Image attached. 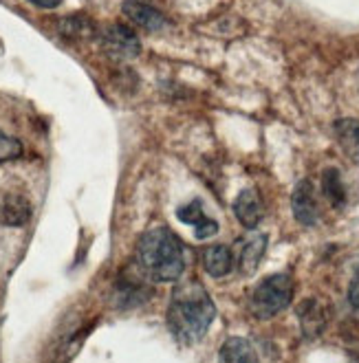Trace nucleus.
<instances>
[{"instance_id":"obj_1","label":"nucleus","mask_w":359,"mask_h":363,"mask_svg":"<svg viewBox=\"0 0 359 363\" xmlns=\"http://www.w3.org/2000/svg\"><path fill=\"white\" fill-rule=\"evenodd\" d=\"M167 328L185 346H192L205 337L216 317V306L207 291L197 280L175 286L167 306Z\"/></svg>"},{"instance_id":"obj_2","label":"nucleus","mask_w":359,"mask_h":363,"mask_svg":"<svg viewBox=\"0 0 359 363\" xmlns=\"http://www.w3.org/2000/svg\"><path fill=\"white\" fill-rule=\"evenodd\" d=\"M137 262L143 275L153 282L167 284L181 280L185 258L177 233L167 227L145 231L137 242Z\"/></svg>"},{"instance_id":"obj_3","label":"nucleus","mask_w":359,"mask_h":363,"mask_svg":"<svg viewBox=\"0 0 359 363\" xmlns=\"http://www.w3.org/2000/svg\"><path fill=\"white\" fill-rule=\"evenodd\" d=\"M293 300V277L289 273L269 275L251 293V313L258 319H271L282 313Z\"/></svg>"},{"instance_id":"obj_4","label":"nucleus","mask_w":359,"mask_h":363,"mask_svg":"<svg viewBox=\"0 0 359 363\" xmlns=\"http://www.w3.org/2000/svg\"><path fill=\"white\" fill-rule=\"evenodd\" d=\"M99 40H101L104 51L117 60H133L141 51L139 38L135 35V31L131 27H126V25L106 27L99 33Z\"/></svg>"},{"instance_id":"obj_5","label":"nucleus","mask_w":359,"mask_h":363,"mask_svg":"<svg viewBox=\"0 0 359 363\" xmlns=\"http://www.w3.org/2000/svg\"><path fill=\"white\" fill-rule=\"evenodd\" d=\"M267 236L265 233H249L243 240H238V251L234 253V262L238 273L253 275L256 269L260 267L263 258H265V251H267Z\"/></svg>"},{"instance_id":"obj_6","label":"nucleus","mask_w":359,"mask_h":363,"mask_svg":"<svg viewBox=\"0 0 359 363\" xmlns=\"http://www.w3.org/2000/svg\"><path fill=\"white\" fill-rule=\"evenodd\" d=\"M291 209H293L295 220L300 225L311 227L318 223V218H320L318 201H315V189L309 179H302L298 185H295L293 194H291Z\"/></svg>"},{"instance_id":"obj_7","label":"nucleus","mask_w":359,"mask_h":363,"mask_svg":"<svg viewBox=\"0 0 359 363\" xmlns=\"http://www.w3.org/2000/svg\"><path fill=\"white\" fill-rule=\"evenodd\" d=\"M121 11L133 25H137L145 31H161L170 25L167 23V18L159 9L141 3V0H126V3L121 5Z\"/></svg>"},{"instance_id":"obj_8","label":"nucleus","mask_w":359,"mask_h":363,"mask_svg":"<svg viewBox=\"0 0 359 363\" xmlns=\"http://www.w3.org/2000/svg\"><path fill=\"white\" fill-rule=\"evenodd\" d=\"M31 218V203L20 191H7L0 199V220L7 227H23Z\"/></svg>"},{"instance_id":"obj_9","label":"nucleus","mask_w":359,"mask_h":363,"mask_svg":"<svg viewBox=\"0 0 359 363\" xmlns=\"http://www.w3.org/2000/svg\"><path fill=\"white\" fill-rule=\"evenodd\" d=\"M234 216L245 229H256L263 220V203L256 189H243L234 201Z\"/></svg>"},{"instance_id":"obj_10","label":"nucleus","mask_w":359,"mask_h":363,"mask_svg":"<svg viewBox=\"0 0 359 363\" xmlns=\"http://www.w3.org/2000/svg\"><path fill=\"white\" fill-rule=\"evenodd\" d=\"M236 267L234 253L225 245H212L203 251V269L209 277H225Z\"/></svg>"},{"instance_id":"obj_11","label":"nucleus","mask_w":359,"mask_h":363,"mask_svg":"<svg viewBox=\"0 0 359 363\" xmlns=\"http://www.w3.org/2000/svg\"><path fill=\"white\" fill-rule=\"evenodd\" d=\"M335 139L342 152L359 165V121L357 119H337L333 123Z\"/></svg>"},{"instance_id":"obj_12","label":"nucleus","mask_w":359,"mask_h":363,"mask_svg":"<svg viewBox=\"0 0 359 363\" xmlns=\"http://www.w3.org/2000/svg\"><path fill=\"white\" fill-rule=\"evenodd\" d=\"M219 363H260V359L247 339L229 337L219 350Z\"/></svg>"},{"instance_id":"obj_13","label":"nucleus","mask_w":359,"mask_h":363,"mask_svg":"<svg viewBox=\"0 0 359 363\" xmlns=\"http://www.w3.org/2000/svg\"><path fill=\"white\" fill-rule=\"evenodd\" d=\"M298 317H300V324H302V333L306 339L318 337L326 324V317L322 306L315 302V300H304L298 308Z\"/></svg>"},{"instance_id":"obj_14","label":"nucleus","mask_w":359,"mask_h":363,"mask_svg":"<svg viewBox=\"0 0 359 363\" xmlns=\"http://www.w3.org/2000/svg\"><path fill=\"white\" fill-rule=\"evenodd\" d=\"M322 191H324V196L331 201L333 207H342L346 203V189H344L340 172H337L335 167L324 169V174H322Z\"/></svg>"},{"instance_id":"obj_15","label":"nucleus","mask_w":359,"mask_h":363,"mask_svg":"<svg viewBox=\"0 0 359 363\" xmlns=\"http://www.w3.org/2000/svg\"><path fill=\"white\" fill-rule=\"evenodd\" d=\"M177 218L181 220V223H185V225H201L207 216H205V211H203V205H201V201L199 199H194V201H189L187 205H181L179 209H177Z\"/></svg>"},{"instance_id":"obj_16","label":"nucleus","mask_w":359,"mask_h":363,"mask_svg":"<svg viewBox=\"0 0 359 363\" xmlns=\"http://www.w3.org/2000/svg\"><path fill=\"white\" fill-rule=\"evenodd\" d=\"M20 157H23V143H20L16 137L0 130V163L13 161Z\"/></svg>"},{"instance_id":"obj_17","label":"nucleus","mask_w":359,"mask_h":363,"mask_svg":"<svg viewBox=\"0 0 359 363\" xmlns=\"http://www.w3.org/2000/svg\"><path fill=\"white\" fill-rule=\"evenodd\" d=\"M60 25H62V31L69 33V35H87L91 29V23L82 16H71L67 20H62Z\"/></svg>"},{"instance_id":"obj_18","label":"nucleus","mask_w":359,"mask_h":363,"mask_svg":"<svg viewBox=\"0 0 359 363\" xmlns=\"http://www.w3.org/2000/svg\"><path fill=\"white\" fill-rule=\"evenodd\" d=\"M216 233H219V223L212 220V218H205L201 225L194 227V236H197L199 240H207V238L216 236Z\"/></svg>"},{"instance_id":"obj_19","label":"nucleus","mask_w":359,"mask_h":363,"mask_svg":"<svg viewBox=\"0 0 359 363\" xmlns=\"http://www.w3.org/2000/svg\"><path fill=\"white\" fill-rule=\"evenodd\" d=\"M348 302L353 308H359V271L355 273V277L348 284Z\"/></svg>"},{"instance_id":"obj_20","label":"nucleus","mask_w":359,"mask_h":363,"mask_svg":"<svg viewBox=\"0 0 359 363\" xmlns=\"http://www.w3.org/2000/svg\"><path fill=\"white\" fill-rule=\"evenodd\" d=\"M29 3L40 9H55V7H60L62 0H29Z\"/></svg>"}]
</instances>
